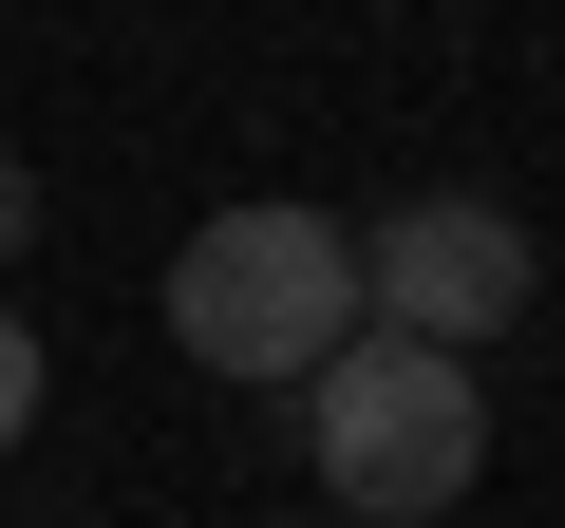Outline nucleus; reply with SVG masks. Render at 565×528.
Segmentation results:
<instances>
[{"instance_id":"obj_5","label":"nucleus","mask_w":565,"mask_h":528,"mask_svg":"<svg viewBox=\"0 0 565 528\" xmlns=\"http://www.w3.org/2000/svg\"><path fill=\"white\" fill-rule=\"evenodd\" d=\"M20 245H39V170L0 151V264H20Z\"/></svg>"},{"instance_id":"obj_1","label":"nucleus","mask_w":565,"mask_h":528,"mask_svg":"<svg viewBox=\"0 0 565 528\" xmlns=\"http://www.w3.org/2000/svg\"><path fill=\"white\" fill-rule=\"evenodd\" d=\"M170 340H189V378H282V397H302L359 340V226L340 208H282V189L207 208L170 245Z\"/></svg>"},{"instance_id":"obj_4","label":"nucleus","mask_w":565,"mask_h":528,"mask_svg":"<svg viewBox=\"0 0 565 528\" xmlns=\"http://www.w3.org/2000/svg\"><path fill=\"white\" fill-rule=\"evenodd\" d=\"M39 378H57V359H39V321H20V303H0V453H20V434H39Z\"/></svg>"},{"instance_id":"obj_3","label":"nucleus","mask_w":565,"mask_h":528,"mask_svg":"<svg viewBox=\"0 0 565 528\" xmlns=\"http://www.w3.org/2000/svg\"><path fill=\"white\" fill-rule=\"evenodd\" d=\"M527 284H546V245H527L509 189H396V208L359 226V321H396V340H434V359L509 340Z\"/></svg>"},{"instance_id":"obj_2","label":"nucleus","mask_w":565,"mask_h":528,"mask_svg":"<svg viewBox=\"0 0 565 528\" xmlns=\"http://www.w3.org/2000/svg\"><path fill=\"white\" fill-rule=\"evenodd\" d=\"M302 472H321V509H359V528H434V509H471V472H490V378L434 359V340H396V321H359V340L302 378Z\"/></svg>"}]
</instances>
